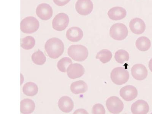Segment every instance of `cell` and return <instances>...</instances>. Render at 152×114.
I'll use <instances>...</instances> for the list:
<instances>
[{
	"label": "cell",
	"mask_w": 152,
	"mask_h": 114,
	"mask_svg": "<svg viewBox=\"0 0 152 114\" xmlns=\"http://www.w3.org/2000/svg\"><path fill=\"white\" fill-rule=\"evenodd\" d=\"M36 41L32 36H28L21 39V45L24 50H29L34 47Z\"/></svg>",
	"instance_id": "d4e9b609"
},
{
	"label": "cell",
	"mask_w": 152,
	"mask_h": 114,
	"mask_svg": "<svg viewBox=\"0 0 152 114\" xmlns=\"http://www.w3.org/2000/svg\"><path fill=\"white\" fill-rule=\"evenodd\" d=\"M32 62L37 65L44 64L46 61V58L42 51L38 50L37 51L34 53L31 57Z\"/></svg>",
	"instance_id": "7402d4cb"
},
{
	"label": "cell",
	"mask_w": 152,
	"mask_h": 114,
	"mask_svg": "<svg viewBox=\"0 0 152 114\" xmlns=\"http://www.w3.org/2000/svg\"><path fill=\"white\" fill-rule=\"evenodd\" d=\"M39 28V21L34 17H27L23 19L21 22V30L24 33H33L36 32Z\"/></svg>",
	"instance_id": "5b68a950"
},
{
	"label": "cell",
	"mask_w": 152,
	"mask_h": 114,
	"mask_svg": "<svg viewBox=\"0 0 152 114\" xmlns=\"http://www.w3.org/2000/svg\"><path fill=\"white\" fill-rule=\"evenodd\" d=\"M148 70L143 65L138 64L132 68L131 73L133 77L137 80H143L147 77Z\"/></svg>",
	"instance_id": "8fae6325"
},
{
	"label": "cell",
	"mask_w": 152,
	"mask_h": 114,
	"mask_svg": "<svg viewBox=\"0 0 152 114\" xmlns=\"http://www.w3.org/2000/svg\"><path fill=\"white\" fill-rule=\"evenodd\" d=\"M72 63V60L68 57H64L61 59L57 64V67L59 71L66 72Z\"/></svg>",
	"instance_id": "cb8c5ba5"
},
{
	"label": "cell",
	"mask_w": 152,
	"mask_h": 114,
	"mask_svg": "<svg viewBox=\"0 0 152 114\" xmlns=\"http://www.w3.org/2000/svg\"><path fill=\"white\" fill-rule=\"evenodd\" d=\"M112 58V54L109 50H102L97 54L96 58L100 60L103 64H105L110 61Z\"/></svg>",
	"instance_id": "603a6c76"
},
{
	"label": "cell",
	"mask_w": 152,
	"mask_h": 114,
	"mask_svg": "<svg viewBox=\"0 0 152 114\" xmlns=\"http://www.w3.org/2000/svg\"><path fill=\"white\" fill-rule=\"evenodd\" d=\"M127 12L125 9L122 7H115L110 10L108 12V17L114 21L122 20L126 17Z\"/></svg>",
	"instance_id": "2e32d148"
},
{
	"label": "cell",
	"mask_w": 152,
	"mask_h": 114,
	"mask_svg": "<svg viewBox=\"0 0 152 114\" xmlns=\"http://www.w3.org/2000/svg\"><path fill=\"white\" fill-rule=\"evenodd\" d=\"M92 113L94 114H104L105 110L102 104H97L94 105L92 108Z\"/></svg>",
	"instance_id": "4316f807"
},
{
	"label": "cell",
	"mask_w": 152,
	"mask_h": 114,
	"mask_svg": "<svg viewBox=\"0 0 152 114\" xmlns=\"http://www.w3.org/2000/svg\"><path fill=\"white\" fill-rule=\"evenodd\" d=\"M69 23V18L67 14L63 13H58L53 20V28L56 31H63L67 28Z\"/></svg>",
	"instance_id": "8992f818"
},
{
	"label": "cell",
	"mask_w": 152,
	"mask_h": 114,
	"mask_svg": "<svg viewBox=\"0 0 152 114\" xmlns=\"http://www.w3.org/2000/svg\"><path fill=\"white\" fill-rule=\"evenodd\" d=\"M58 107L62 112L69 113L71 112L74 107V102L68 96H63L58 101Z\"/></svg>",
	"instance_id": "e0dca14e"
},
{
	"label": "cell",
	"mask_w": 152,
	"mask_h": 114,
	"mask_svg": "<svg viewBox=\"0 0 152 114\" xmlns=\"http://www.w3.org/2000/svg\"><path fill=\"white\" fill-rule=\"evenodd\" d=\"M68 55L74 60L83 62L88 56V49L81 45L70 46L68 49Z\"/></svg>",
	"instance_id": "7a4b0ae2"
},
{
	"label": "cell",
	"mask_w": 152,
	"mask_h": 114,
	"mask_svg": "<svg viewBox=\"0 0 152 114\" xmlns=\"http://www.w3.org/2000/svg\"><path fill=\"white\" fill-rule=\"evenodd\" d=\"M135 45L140 51H146L151 47V42L148 38L146 37L138 38L136 42Z\"/></svg>",
	"instance_id": "ffe728a7"
},
{
	"label": "cell",
	"mask_w": 152,
	"mask_h": 114,
	"mask_svg": "<svg viewBox=\"0 0 152 114\" xmlns=\"http://www.w3.org/2000/svg\"><path fill=\"white\" fill-rule=\"evenodd\" d=\"M129 78V74L124 68L117 67L112 70L111 73V78L114 83L121 85L127 82Z\"/></svg>",
	"instance_id": "3957f363"
},
{
	"label": "cell",
	"mask_w": 152,
	"mask_h": 114,
	"mask_svg": "<svg viewBox=\"0 0 152 114\" xmlns=\"http://www.w3.org/2000/svg\"><path fill=\"white\" fill-rule=\"evenodd\" d=\"M45 48L49 57L56 59L64 52V45L62 41L58 38H51L46 42Z\"/></svg>",
	"instance_id": "6da1fadb"
},
{
	"label": "cell",
	"mask_w": 152,
	"mask_h": 114,
	"mask_svg": "<svg viewBox=\"0 0 152 114\" xmlns=\"http://www.w3.org/2000/svg\"><path fill=\"white\" fill-rule=\"evenodd\" d=\"M23 91L24 94L32 97L37 94L38 92V86L33 82H28L23 87Z\"/></svg>",
	"instance_id": "44dd1931"
},
{
	"label": "cell",
	"mask_w": 152,
	"mask_h": 114,
	"mask_svg": "<svg viewBox=\"0 0 152 114\" xmlns=\"http://www.w3.org/2000/svg\"><path fill=\"white\" fill-rule=\"evenodd\" d=\"M54 3L58 6H64L67 4L70 0H53Z\"/></svg>",
	"instance_id": "83f0119b"
},
{
	"label": "cell",
	"mask_w": 152,
	"mask_h": 114,
	"mask_svg": "<svg viewBox=\"0 0 152 114\" xmlns=\"http://www.w3.org/2000/svg\"><path fill=\"white\" fill-rule=\"evenodd\" d=\"M79 113H85L88 114V112L85 110L82 109H80L77 110L75 112H74V114H79Z\"/></svg>",
	"instance_id": "f1b7e54d"
},
{
	"label": "cell",
	"mask_w": 152,
	"mask_h": 114,
	"mask_svg": "<svg viewBox=\"0 0 152 114\" xmlns=\"http://www.w3.org/2000/svg\"><path fill=\"white\" fill-rule=\"evenodd\" d=\"M67 75L71 79L80 78L85 73V69L79 64L74 63L70 65L68 69Z\"/></svg>",
	"instance_id": "7c38bea8"
},
{
	"label": "cell",
	"mask_w": 152,
	"mask_h": 114,
	"mask_svg": "<svg viewBox=\"0 0 152 114\" xmlns=\"http://www.w3.org/2000/svg\"><path fill=\"white\" fill-rule=\"evenodd\" d=\"M131 110L134 114H146L149 112L150 107L145 100H139L133 103Z\"/></svg>",
	"instance_id": "5bb4252c"
},
{
	"label": "cell",
	"mask_w": 152,
	"mask_h": 114,
	"mask_svg": "<svg viewBox=\"0 0 152 114\" xmlns=\"http://www.w3.org/2000/svg\"><path fill=\"white\" fill-rule=\"evenodd\" d=\"M35 104L32 100L25 99L21 102V113H32L35 109Z\"/></svg>",
	"instance_id": "d6986e66"
},
{
	"label": "cell",
	"mask_w": 152,
	"mask_h": 114,
	"mask_svg": "<svg viewBox=\"0 0 152 114\" xmlns=\"http://www.w3.org/2000/svg\"><path fill=\"white\" fill-rule=\"evenodd\" d=\"M129 27L133 33L140 35L145 32L146 29V24L142 19L136 18L132 19L130 21Z\"/></svg>",
	"instance_id": "4fadbf2b"
},
{
	"label": "cell",
	"mask_w": 152,
	"mask_h": 114,
	"mask_svg": "<svg viewBox=\"0 0 152 114\" xmlns=\"http://www.w3.org/2000/svg\"><path fill=\"white\" fill-rule=\"evenodd\" d=\"M76 10L83 16L90 14L93 9V4L91 0H78L75 4Z\"/></svg>",
	"instance_id": "ba28073f"
},
{
	"label": "cell",
	"mask_w": 152,
	"mask_h": 114,
	"mask_svg": "<svg viewBox=\"0 0 152 114\" xmlns=\"http://www.w3.org/2000/svg\"><path fill=\"white\" fill-rule=\"evenodd\" d=\"M106 104L108 110L112 114L120 113L124 106L122 100L116 96H112L107 99Z\"/></svg>",
	"instance_id": "52a82bcc"
},
{
	"label": "cell",
	"mask_w": 152,
	"mask_h": 114,
	"mask_svg": "<svg viewBox=\"0 0 152 114\" xmlns=\"http://www.w3.org/2000/svg\"><path fill=\"white\" fill-rule=\"evenodd\" d=\"M88 89V86L86 83L82 80L75 81L72 83L70 86V90L72 93L75 94L84 93Z\"/></svg>",
	"instance_id": "ac0fdd59"
},
{
	"label": "cell",
	"mask_w": 152,
	"mask_h": 114,
	"mask_svg": "<svg viewBox=\"0 0 152 114\" xmlns=\"http://www.w3.org/2000/svg\"><path fill=\"white\" fill-rule=\"evenodd\" d=\"M110 34L111 37L114 40H123L128 36V29L124 24L122 23H117L111 27Z\"/></svg>",
	"instance_id": "277c9868"
},
{
	"label": "cell",
	"mask_w": 152,
	"mask_h": 114,
	"mask_svg": "<svg viewBox=\"0 0 152 114\" xmlns=\"http://www.w3.org/2000/svg\"><path fill=\"white\" fill-rule=\"evenodd\" d=\"M149 68L152 72V58L150 60L149 63Z\"/></svg>",
	"instance_id": "f546056e"
},
{
	"label": "cell",
	"mask_w": 152,
	"mask_h": 114,
	"mask_svg": "<svg viewBox=\"0 0 152 114\" xmlns=\"http://www.w3.org/2000/svg\"><path fill=\"white\" fill-rule=\"evenodd\" d=\"M120 95L126 101H131L135 99L138 95L136 88L132 85L123 87L120 90Z\"/></svg>",
	"instance_id": "30bf717a"
},
{
	"label": "cell",
	"mask_w": 152,
	"mask_h": 114,
	"mask_svg": "<svg viewBox=\"0 0 152 114\" xmlns=\"http://www.w3.org/2000/svg\"><path fill=\"white\" fill-rule=\"evenodd\" d=\"M83 36V31L78 27H72L66 31V38L68 40L73 42L80 41L82 39Z\"/></svg>",
	"instance_id": "9a60e30c"
},
{
	"label": "cell",
	"mask_w": 152,
	"mask_h": 114,
	"mask_svg": "<svg viewBox=\"0 0 152 114\" xmlns=\"http://www.w3.org/2000/svg\"><path fill=\"white\" fill-rule=\"evenodd\" d=\"M36 13L40 19L47 21L52 17L53 10L50 5L46 3H42L39 4L37 7Z\"/></svg>",
	"instance_id": "9c48e42d"
},
{
	"label": "cell",
	"mask_w": 152,
	"mask_h": 114,
	"mask_svg": "<svg viewBox=\"0 0 152 114\" xmlns=\"http://www.w3.org/2000/svg\"><path fill=\"white\" fill-rule=\"evenodd\" d=\"M115 60L119 64H123L128 61L129 59V53L126 50H120L115 53Z\"/></svg>",
	"instance_id": "484cf974"
}]
</instances>
